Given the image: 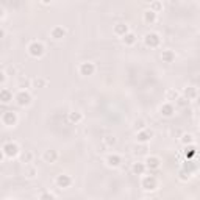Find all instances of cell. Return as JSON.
Listing matches in <instances>:
<instances>
[{"label": "cell", "mask_w": 200, "mask_h": 200, "mask_svg": "<svg viewBox=\"0 0 200 200\" xmlns=\"http://www.w3.org/2000/svg\"><path fill=\"white\" fill-rule=\"evenodd\" d=\"M19 99H20V100H19L20 105H28V103H30V96H28V94H24V92H22V94L19 96Z\"/></svg>", "instance_id": "2"}, {"label": "cell", "mask_w": 200, "mask_h": 200, "mask_svg": "<svg viewBox=\"0 0 200 200\" xmlns=\"http://www.w3.org/2000/svg\"><path fill=\"white\" fill-rule=\"evenodd\" d=\"M24 174L28 177V178H33L38 175V169L33 166V164H25V169H24Z\"/></svg>", "instance_id": "1"}]
</instances>
